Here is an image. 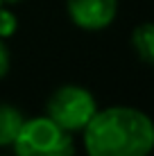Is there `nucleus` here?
Masks as SVG:
<instances>
[{
	"label": "nucleus",
	"mask_w": 154,
	"mask_h": 156,
	"mask_svg": "<svg viewBox=\"0 0 154 156\" xmlns=\"http://www.w3.org/2000/svg\"><path fill=\"white\" fill-rule=\"evenodd\" d=\"M66 12L79 30L100 32L118 16V0H66Z\"/></svg>",
	"instance_id": "obj_4"
},
{
	"label": "nucleus",
	"mask_w": 154,
	"mask_h": 156,
	"mask_svg": "<svg viewBox=\"0 0 154 156\" xmlns=\"http://www.w3.org/2000/svg\"><path fill=\"white\" fill-rule=\"evenodd\" d=\"M45 111L48 118L55 120L61 129L75 133V131H84V127L98 113V102L88 88L77 84H66L59 86L50 95Z\"/></svg>",
	"instance_id": "obj_3"
},
{
	"label": "nucleus",
	"mask_w": 154,
	"mask_h": 156,
	"mask_svg": "<svg viewBox=\"0 0 154 156\" xmlns=\"http://www.w3.org/2000/svg\"><path fill=\"white\" fill-rule=\"evenodd\" d=\"M131 48L141 61L154 66V23H143L131 32Z\"/></svg>",
	"instance_id": "obj_6"
},
{
	"label": "nucleus",
	"mask_w": 154,
	"mask_h": 156,
	"mask_svg": "<svg viewBox=\"0 0 154 156\" xmlns=\"http://www.w3.org/2000/svg\"><path fill=\"white\" fill-rule=\"evenodd\" d=\"M2 5H14V2H18V0H0Z\"/></svg>",
	"instance_id": "obj_9"
},
{
	"label": "nucleus",
	"mask_w": 154,
	"mask_h": 156,
	"mask_svg": "<svg viewBox=\"0 0 154 156\" xmlns=\"http://www.w3.org/2000/svg\"><path fill=\"white\" fill-rule=\"evenodd\" d=\"M12 147L16 156H75L73 133L48 115L23 120Z\"/></svg>",
	"instance_id": "obj_2"
},
{
	"label": "nucleus",
	"mask_w": 154,
	"mask_h": 156,
	"mask_svg": "<svg viewBox=\"0 0 154 156\" xmlns=\"http://www.w3.org/2000/svg\"><path fill=\"white\" fill-rule=\"evenodd\" d=\"M12 68V55H9V48L5 45V39H0V79L9 73Z\"/></svg>",
	"instance_id": "obj_8"
},
{
	"label": "nucleus",
	"mask_w": 154,
	"mask_h": 156,
	"mask_svg": "<svg viewBox=\"0 0 154 156\" xmlns=\"http://www.w3.org/2000/svg\"><path fill=\"white\" fill-rule=\"evenodd\" d=\"M16 30H18L16 14L12 12V9H7V7L0 5V39H9V36H14Z\"/></svg>",
	"instance_id": "obj_7"
},
{
	"label": "nucleus",
	"mask_w": 154,
	"mask_h": 156,
	"mask_svg": "<svg viewBox=\"0 0 154 156\" xmlns=\"http://www.w3.org/2000/svg\"><path fill=\"white\" fill-rule=\"evenodd\" d=\"M0 5H2V2H0Z\"/></svg>",
	"instance_id": "obj_10"
},
{
	"label": "nucleus",
	"mask_w": 154,
	"mask_h": 156,
	"mask_svg": "<svg viewBox=\"0 0 154 156\" xmlns=\"http://www.w3.org/2000/svg\"><path fill=\"white\" fill-rule=\"evenodd\" d=\"M23 113L16 106L0 102V147H9L14 138L18 136V129L23 125Z\"/></svg>",
	"instance_id": "obj_5"
},
{
	"label": "nucleus",
	"mask_w": 154,
	"mask_h": 156,
	"mask_svg": "<svg viewBox=\"0 0 154 156\" xmlns=\"http://www.w3.org/2000/svg\"><path fill=\"white\" fill-rule=\"evenodd\" d=\"M88 156H150L154 152V122L134 106L98 109L84 127Z\"/></svg>",
	"instance_id": "obj_1"
}]
</instances>
